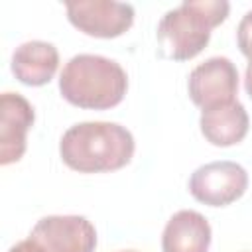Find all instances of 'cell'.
Here are the masks:
<instances>
[{
  "mask_svg": "<svg viewBox=\"0 0 252 252\" xmlns=\"http://www.w3.org/2000/svg\"><path fill=\"white\" fill-rule=\"evenodd\" d=\"M248 187L246 169L228 159L199 165L189 177V193L209 207H226L240 199Z\"/></svg>",
  "mask_w": 252,
  "mask_h": 252,
  "instance_id": "5",
  "label": "cell"
},
{
  "mask_svg": "<svg viewBox=\"0 0 252 252\" xmlns=\"http://www.w3.org/2000/svg\"><path fill=\"white\" fill-rule=\"evenodd\" d=\"M96 230L79 215H49L39 219L30 236L8 252H94Z\"/></svg>",
  "mask_w": 252,
  "mask_h": 252,
  "instance_id": "4",
  "label": "cell"
},
{
  "mask_svg": "<svg viewBox=\"0 0 252 252\" xmlns=\"http://www.w3.org/2000/svg\"><path fill=\"white\" fill-rule=\"evenodd\" d=\"M59 67V51L53 43L32 39L20 43L12 53V73L28 87L49 83Z\"/></svg>",
  "mask_w": 252,
  "mask_h": 252,
  "instance_id": "10",
  "label": "cell"
},
{
  "mask_svg": "<svg viewBox=\"0 0 252 252\" xmlns=\"http://www.w3.org/2000/svg\"><path fill=\"white\" fill-rule=\"evenodd\" d=\"M59 91L73 106L106 110L122 102L128 91V75L114 59L79 53L65 63L59 75Z\"/></svg>",
  "mask_w": 252,
  "mask_h": 252,
  "instance_id": "2",
  "label": "cell"
},
{
  "mask_svg": "<svg viewBox=\"0 0 252 252\" xmlns=\"http://www.w3.org/2000/svg\"><path fill=\"white\" fill-rule=\"evenodd\" d=\"M0 163L20 161L26 154V134L33 126L35 112L28 98L18 93L0 96Z\"/></svg>",
  "mask_w": 252,
  "mask_h": 252,
  "instance_id": "8",
  "label": "cell"
},
{
  "mask_svg": "<svg viewBox=\"0 0 252 252\" xmlns=\"http://www.w3.org/2000/svg\"><path fill=\"white\" fill-rule=\"evenodd\" d=\"M120 252H136V250H120Z\"/></svg>",
  "mask_w": 252,
  "mask_h": 252,
  "instance_id": "14",
  "label": "cell"
},
{
  "mask_svg": "<svg viewBox=\"0 0 252 252\" xmlns=\"http://www.w3.org/2000/svg\"><path fill=\"white\" fill-rule=\"evenodd\" d=\"M211 224L191 209L177 211L165 224L161 234L163 252H209Z\"/></svg>",
  "mask_w": 252,
  "mask_h": 252,
  "instance_id": "11",
  "label": "cell"
},
{
  "mask_svg": "<svg viewBox=\"0 0 252 252\" xmlns=\"http://www.w3.org/2000/svg\"><path fill=\"white\" fill-rule=\"evenodd\" d=\"M199 126L207 142L219 148H226L244 140V136L248 134L250 118L244 104L232 100L201 110Z\"/></svg>",
  "mask_w": 252,
  "mask_h": 252,
  "instance_id": "9",
  "label": "cell"
},
{
  "mask_svg": "<svg viewBox=\"0 0 252 252\" xmlns=\"http://www.w3.org/2000/svg\"><path fill=\"white\" fill-rule=\"evenodd\" d=\"M244 89H246L248 96L252 98V61L246 65V75H244Z\"/></svg>",
  "mask_w": 252,
  "mask_h": 252,
  "instance_id": "13",
  "label": "cell"
},
{
  "mask_svg": "<svg viewBox=\"0 0 252 252\" xmlns=\"http://www.w3.org/2000/svg\"><path fill=\"white\" fill-rule=\"evenodd\" d=\"M69 22L93 37H118L134 22V6L116 0H79L65 4Z\"/></svg>",
  "mask_w": 252,
  "mask_h": 252,
  "instance_id": "6",
  "label": "cell"
},
{
  "mask_svg": "<svg viewBox=\"0 0 252 252\" xmlns=\"http://www.w3.org/2000/svg\"><path fill=\"white\" fill-rule=\"evenodd\" d=\"M187 89L191 100L203 110L232 102L238 91V69L228 57H209L189 73Z\"/></svg>",
  "mask_w": 252,
  "mask_h": 252,
  "instance_id": "7",
  "label": "cell"
},
{
  "mask_svg": "<svg viewBox=\"0 0 252 252\" xmlns=\"http://www.w3.org/2000/svg\"><path fill=\"white\" fill-rule=\"evenodd\" d=\"M236 41L238 47L242 51V55L248 57V61H252V10H248L236 28Z\"/></svg>",
  "mask_w": 252,
  "mask_h": 252,
  "instance_id": "12",
  "label": "cell"
},
{
  "mask_svg": "<svg viewBox=\"0 0 252 252\" xmlns=\"http://www.w3.org/2000/svg\"><path fill=\"white\" fill-rule=\"evenodd\" d=\"M226 0H185L167 10L158 24V49L173 61H187L199 55L209 39L211 30L228 16Z\"/></svg>",
  "mask_w": 252,
  "mask_h": 252,
  "instance_id": "3",
  "label": "cell"
},
{
  "mask_svg": "<svg viewBox=\"0 0 252 252\" xmlns=\"http://www.w3.org/2000/svg\"><path fill=\"white\" fill-rule=\"evenodd\" d=\"M134 136L118 122H79L65 130L59 154L65 165L79 173L116 171L134 156Z\"/></svg>",
  "mask_w": 252,
  "mask_h": 252,
  "instance_id": "1",
  "label": "cell"
}]
</instances>
